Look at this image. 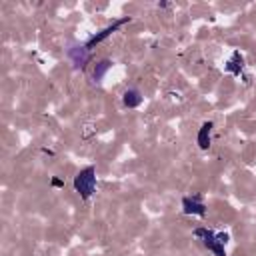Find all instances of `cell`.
<instances>
[{"label": "cell", "mask_w": 256, "mask_h": 256, "mask_svg": "<svg viewBox=\"0 0 256 256\" xmlns=\"http://www.w3.org/2000/svg\"><path fill=\"white\" fill-rule=\"evenodd\" d=\"M210 132H212V122H204L202 128L198 130V146L206 150L210 146Z\"/></svg>", "instance_id": "cell-7"}, {"label": "cell", "mask_w": 256, "mask_h": 256, "mask_svg": "<svg viewBox=\"0 0 256 256\" xmlns=\"http://www.w3.org/2000/svg\"><path fill=\"white\" fill-rule=\"evenodd\" d=\"M182 210H184V214H194V216H204L206 214V206L196 196L182 198Z\"/></svg>", "instance_id": "cell-5"}, {"label": "cell", "mask_w": 256, "mask_h": 256, "mask_svg": "<svg viewBox=\"0 0 256 256\" xmlns=\"http://www.w3.org/2000/svg\"><path fill=\"white\" fill-rule=\"evenodd\" d=\"M122 102H124V106H128V108H136V106H140V102H142V94H140L138 90L130 88V90H126V92L122 94Z\"/></svg>", "instance_id": "cell-6"}, {"label": "cell", "mask_w": 256, "mask_h": 256, "mask_svg": "<svg viewBox=\"0 0 256 256\" xmlns=\"http://www.w3.org/2000/svg\"><path fill=\"white\" fill-rule=\"evenodd\" d=\"M194 236L202 238L204 246L208 250H212L216 256H226V252H224V244L228 242V234L226 232H212V230H206V228H196Z\"/></svg>", "instance_id": "cell-2"}, {"label": "cell", "mask_w": 256, "mask_h": 256, "mask_svg": "<svg viewBox=\"0 0 256 256\" xmlns=\"http://www.w3.org/2000/svg\"><path fill=\"white\" fill-rule=\"evenodd\" d=\"M68 56H70L74 68H84V66L88 64V60H90V50L86 48V44H82V46H72V48L68 50Z\"/></svg>", "instance_id": "cell-3"}, {"label": "cell", "mask_w": 256, "mask_h": 256, "mask_svg": "<svg viewBox=\"0 0 256 256\" xmlns=\"http://www.w3.org/2000/svg\"><path fill=\"white\" fill-rule=\"evenodd\" d=\"M110 68H112V62H110V60H100V62L94 66V72H92V78H94V82H102L104 74H106Z\"/></svg>", "instance_id": "cell-8"}, {"label": "cell", "mask_w": 256, "mask_h": 256, "mask_svg": "<svg viewBox=\"0 0 256 256\" xmlns=\"http://www.w3.org/2000/svg\"><path fill=\"white\" fill-rule=\"evenodd\" d=\"M74 190L84 200H88L94 194V190H96V170H94V166H86L74 176Z\"/></svg>", "instance_id": "cell-1"}, {"label": "cell", "mask_w": 256, "mask_h": 256, "mask_svg": "<svg viewBox=\"0 0 256 256\" xmlns=\"http://www.w3.org/2000/svg\"><path fill=\"white\" fill-rule=\"evenodd\" d=\"M128 20H130V18H128V16H126V18H122V20H116V22H114V24H110V26H106V28H104V30H100V32H98V34H94V36H92V38H90V40H88V42H86V48H88V50H90V48H92V46H94V44H98V42H102V40H104V38H108V36H110V34H112V32H116V30H118V28H120V26H122V24H126V22H128Z\"/></svg>", "instance_id": "cell-4"}]
</instances>
